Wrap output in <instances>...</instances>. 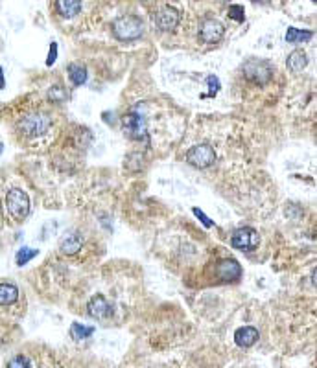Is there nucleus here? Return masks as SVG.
<instances>
[{"mask_svg":"<svg viewBox=\"0 0 317 368\" xmlns=\"http://www.w3.org/2000/svg\"><path fill=\"white\" fill-rule=\"evenodd\" d=\"M50 127V120L41 112H30L17 120V131L26 139H35L45 134Z\"/></svg>","mask_w":317,"mask_h":368,"instance_id":"1","label":"nucleus"},{"mask_svg":"<svg viewBox=\"0 0 317 368\" xmlns=\"http://www.w3.org/2000/svg\"><path fill=\"white\" fill-rule=\"evenodd\" d=\"M6 210L15 221H24L30 214V199L21 188H12L6 194Z\"/></svg>","mask_w":317,"mask_h":368,"instance_id":"2","label":"nucleus"},{"mask_svg":"<svg viewBox=\"0 0 317 368\" xmlns=\"http://www.w3.org/2000/svg\"><path fill=\"white\" fill-rule=\"evenodd\" d=\"M113 32L120 41H133L139 39L144 34V24L139 17L125 15V17H120L114 21Z\"/></svg>","mask_w":317,"mask_h":368,"instance_id":"3","label":"nucleus"},{"mask_svg":"<svg viewBox=\"0 0 317 368\" xmlns=\"http://www.w3.org/2000/svg\"><path fill=\"white\" fill-rule=\"evenodd\" d=\"M273 76L272 63L264 59H249L244 63V78L255 85H266Z\"/></svg>","mask_w":317,"mask_h":368,"instance_id":"4","label":"nucleus"},{"mask_svg":"<svg viewBox=\"0 0 317 368\" xmlns=\"http://www.w3.org/2000/svg\"><path fill=\"white\" fill-rule=\"evenodd\" d=\"M214 161H216V153L209 144L194 145L187 155V162L194 167H209L214 164Z\"/></svg>","mask_w":317,"mask_h":368,"instance_id":"5","label":"nucleus"},{"mask_svg":"<svg viewBox=\"0 0 317 368\" xmlns=\"http://www.w3.org/2000/svg\"><path fill=\"white\" fill-rule=\"evenodd\" d=\"M122 127H124V133L127 134L130 139L135 140H142L147 133L146 120H144L139 112H127V114L122 118Z\"/></svg>","mask_w":317,"mask_h":368,"instance_id":"6","label":"nucleus"},{"mask_svg":"<svg viewBox=\"0 0 317 368\" xmlns=\"http://www.w3.org/2000/svg\"><path fill=\"white\" fill-rule=\"evenodd\" d=\"M231 245L234 249H242V251H251L258 245V232L249 227H244V229H238L231 238Z\"/></svg>","mask_w":317,"mask_h":368,"instance_id":"7","label":"nucleus"},{"mask_svg":"<svg viewBox=\"0 0 317 368\" xmlns=\"http://www.w3.org/2000/svg\"><path fill=\"white\" fill-rule=\"evenodd\" d=\"M223 37V24L216 19H205L199 26V39L207 45H214Z\"/></svg>","mask_w":317,"mask_h":368,"instance_id":"8","label":"nucleus"},{"mask_svg":"<svg viewBox=\"0 0 317 368\" xmlns=\"http://www.w3.org/2000/svg\"><path fill=\"white\" fill-rule=\"evenodd\" d=\"M87 311H89V315L94 318H109L113 317L114 307L109 304L105 296L96 295L92 296L91 300H89V304H87Z\"/></svg>","mask_w":317,"mask_h":368,"instance_id":"9","label":"nucleus"},{"mask_svg":"<svg viewBox=\"0 0 317 368\" xmlns=\"http://www.w3.org/2000/svg\"><path fill=\"white\" fill-rule=\"evenodd\" d=\"M179 19L181 17H179V12H177L176 8L166 6L155 15V24H157V28L163 30V32H172V30L179 24Z\"/></svg>","mask_w":317,"mask_h":368,"instance_id":"10","label":"nucleus"},{"mask_svg":"<svg viewBox=\"0 0 317 368\" xmlns=\"http://www.w3.org/2000/svg\"><path fill=\"white\" fill-rule=\"evenodd\" d=\"M218 276L223 282H234L242 276V269H240L236 260H221L218 263Z\"/></svg>","mask_w":317,"mask_h":368,"instance_id":"11","label":"nucleus"},{"mask_svg":"<svg viewBox=\"0 0 317 368\" xmlns=\"http://www.w3.org/2000/svg\"><path fill=\"white\" fill-rule=\"evenodd\" d=\"M256 340H258V331L253 326H244V328L236 329V334H234V343L242 348H249Z\"/></svg>","mask_w":317,"mask_h":368,"instance_id":"12","label":"nucleus"},{"mask_svg":"<svg viewBox=\"0 0 317 368\" xmlns=\"http://www.w3.org/2000/svg\"><path fill=\"white\" fill-rule=\"evenodd\" d=\"M19 300V287L10 282H0V307L13 306Z\"/></svg>","mask_w":317,"mask_h":368,"instance_id":"13","label":"nucleus"},{"mask_svg":"<svg viewBox=\"0 0 317 368\" xmlns=\"http://www.w3.org/2000/svg\"><path fill=\"white\" fill-rule=\"evenodd\" d=\"M56 8L61 17H76L81 10V0H56Z\"/></svg>","mask_w":317,"mask_h":368,"instance_id":"14","label":"nucleus"},{"mask_svg":"<svg viewBox=\"0 0 317 368\" xmlns=\"http://www.w3.org/2000/svg\"><path fill=\"white\" fill-rule=\"evenodd\" d=\"M288 68L292 72H303L306 67H308V56H306L303 50H295L288 56V61H286Z\"/></svg>","mask_w":317,"mask_h":368,"instance_id":"15","label":"nucleus"},{"mask_svg":"<svg viewBox=\"0 0 317 368\" xmlns=\"http://www.w3.org/2000/svg\"><path fill=\"white\" fill-rule=\"evenodd\" d=\"M81 247H83V238H81V236L68 234L61 240V245H59V249H61L65 254H76L78 251H81Z\"/></svg>","mask_w":317,"mask_h":368,"instance_id":"16","label":"nucleus"},{"mask_svg":"<svg viewBox=\"0 0 317 368\" xmlns=\"http://www.w3.org/2000/svg\"><path fill=\"white\" fill-rule=\"evenodd\" d=\"M311 37V32H306V30L299 28H289L286 32V41L292 43V45H299V43H305Z\"/></svg>","mask_w":317,"mask_h":368,"instance_id":"17","label":"nucleus"},{"mask_svg":"<svg viewBox=\"0 0 317 368\" xmlns=\"http://www.w3.org/2000/svg\"><path fill=\"white\" fill-rule=\"evenodd\" d=\"M68 76L74 85H83L87 81V70L79 65H70L68 67Z\"/></svg>","mask_w":317,"mask_h":368,"instance_id":"18","label":"nucleus"},{"mask_svg":"<svg viewBox=\"0 0 317 368\" xmlns=\"http://www.w3.org/2000/svg\"><path fill=\"white\" fill-rule=\"evenodd\" d=\"M70 331H72L74 339H87V337H91L94 334V329L92 328H85V326H81V324L74 323L70 326Z\"/></svg>","mask_w":317,"mask_h":368,"instance_id":"19","label":"nucleus"},{"mask_svg":"<svg viewBox=\"0 0 317 368\" xmlns=\"http://www.w3.org/2000/svg\"><path fill=\"white\" fill-rule=\"evenodd\" d=\"M35 256H37V251H35V249H26V247H23V249L17 252V258H15V260H17V265H26V263Z\"/></svg>","mask_w":317,"mask_h":368,"instance_id":"20","label":"nucleus"},{"mask_svg":"<svg viewBox=\"0 0 317 368\" xmlns=\"http://www.w3.org/2000/svg\"><path fill=\"white\" fill-rule=\"evenodd\" d=\"M8 367H32V365H34V362L30 361L28 357L26 356H15L13 357V359H10V361L6 362Z\"/></svg>","mask_w":317,"mask_h":368,"instance_id":"21","label":"nucleus"},{"mask_svg":"<svg viewBox=\"0 0 317 368\" xmlns=\"http://www.w3.org/2000/svg\"><path fill=\"white\" fill-rule=\"evenodd\" d=\"M48 98H50L52 101H56V103H59V101H65L67 100V92L61 89V87H52L50 92H48Z\"/></svg>","mask_w":317,"mask_h":368,"instance_id":"22","label":"nucleus"},{"mask_svg":"<svg viewBox=\"0 0 317 368\" xmlns=\"http://www.w3.org/2000/svg\"><path fill=\"white\" fill-rule=\"evenodd\" d=\"M229 17L234 19V21H238V23H242V21H244V8L232 6L231 10H229Z\"/></svg>","mask_w":317,"mask_h":368,"instance_id":"23","label":"nucleus"},{"mask_svg":"<svg viewBox=\"0 0 317 368\" xmlns=\"http://www.w3.org/2000/svg\"><path fill=\"white\" fill-rule=\"evenodd\" d=\"M56 56H57V46H56V43H52L50 52H48V59H46V65H48V67H52V65H54V61H56Z\"/></svg>","mask_w":317,"mask_h":368,"instance_id":"24","label":"nucleus"},{"mask_svg":"<svg viewBox=\"0 0 317 368\" xmlns=\"http://www.w3.org/2000/svg\"><path fill=\"white\" fill-rule=\"evenodd\" d=\"M207 83L210 85V94H214L216 90L220 89V81H218L216 76H209V78H207Z\"/></svg>","mask_w":317,"mask_h":368,"instance_id":"25","label":"nucleus"},{"mask_svg":"<svg viewBox=\"0 0 317 368\" xmlns=\"http://www.w3.org/2000/svg\"><path fill=\"white\" fill-rule=\"evenodd\" d=\"M194 214H196V216H198V218L201 219V221H203L205 227H209V229H210V227H212V221H210V219L207 218V216H205V214L201 212L199 208H194Z\"/></svg>","mask_w":317,"mask_h":368,"instance_id":"26","label":"nucleus"},{"mask_svg":"<svg viewBox=\"0 0 317 368\" xmlns=\"http://www.w3.org/2000/svg\"><path fill=\"white\" fill-rule=\"evenodd\" d=\"M4 87V78H2V68H0V89Z\"/></svg>","mask_w":317,"mask_h":368,"instance_id":"27","label":"nucleus"},{"mask_svg":"<svg viewBox=\"0 0 317 368\" xmlns=\"http://www.w3.org/2000/svg\"><path fill=\"white\" fill-rule=\"evenodd\" d=\"M311 2H316V0H311Z\"/></svg>","mask_w":317,"mask_h":368,"instance_id":"28","label":"nucleus"}]
</instances>
